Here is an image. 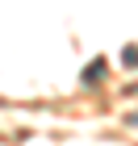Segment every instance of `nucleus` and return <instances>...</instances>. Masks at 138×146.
<instances>
[{
  "label": "nucleus",
  "mask_w": 138,
  "mask_h": 146,
  "mask_svg": "<svg viewBox=\"0 0 138 146\" xmlns=\"http://www.w3.org/2000/svg\"><path fill=\"white\" fill-rule=\"evenodd\" d=\"M105 79V58H92V67H84V84H96Z\"/></svg>",
  "instance_id": "obj_1"
},
{
  "label": "nucleus",
  "mask_w": 138,
  "mask_h": 146,
  "mask_svg": "<svg viewBox=\"0 0 138 146\" xmlns=\"http://www.w3.org/2000/svg\"><path fill=\"white\" fill-rule=\"evenodd\" d=\"M121 58H126V67H138V46H126V50H121Z\"/></svg>",
  "instance_id": "obj_2"
}]
</instances>
